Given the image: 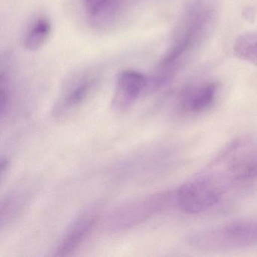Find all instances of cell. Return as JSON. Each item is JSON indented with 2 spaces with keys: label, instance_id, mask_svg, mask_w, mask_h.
Listing matches in <instances>:
<instances>
[{
  "label": "cell",
  "instance_id": "1",
  "mask_svg": "<svg viewBox=\"0 0 257 257\" xmlns=\"http://www.w3.org/2000/svg\"><path fill=\"white\" fill-rule=\"evenodd\" d=\"M189 244L210 252L236 250L257 245V219L234 221L197 232Z\"/></svg>",
  "mask_w": 257,
  "mask_h": 257
},
{
  "label": "cell",
  "instance_id": "2",
  "mask_svg": "<svg viewBox=\"0 0 257 257\" xmlns=\"http://www.w3.org/2000/svg\"><path fill=\"white\" fill-rule=\"evenodd\" d=\"M175 198L180 210L190 214L207 211L222 199L196 176L180 186Z\"/></svg>",
  "mask_w": 257,
  "mask_h": 257
},
{
  "label": "cell",
  "instance_id": "3",
  "mask_svg": "<svg viewBox=\"0 0 257 257\" xmlns=\"http://www.w3.org/2000/svg\"><path fill=\"white\" fill-rule=\"evenodd\" d=\"M217 91L216 82H206L188 87L180 94V109L185 113H201L213 105Z\"/></svg>",
  "mask_w": 257,
  "mask_h": 257
},
{
  "label": "cell",
  "instance_id": "4",
  "mask_svg": "<svg viewBox=\"0 0 257 257\" xmlns=\"http://www.w3.org/2000/svg\"><path fill=\"white\" fill-rule=\"evenodd\" d=\"M148 85V79L143 73L134 70H124L118 78L114 105L119 109L128 107L143 94Z\"/></svg>",
  "mask_w": 257,
  "mask_h": 257
},
{
  "label": "cell",
  "instance_id": "5",
  "mask_svg": "<svg viewBox=\"0 0 257 257\" xmlns=\"http://www.w3.org/2000/svg\"><path fill=\"white\" fill-rule=\"evenodd\" d=\"M127 0H82L84 11L91 23L109 25L120 16Z\"/></svg>",
  "mask_w": 257,
  "mask_h": 257
},
{
  "label": "cell",
  "instance_id": "6",
  "mask_svg": "<svg viewBox=\"0 0 257 257\" xmlns=\"http://www.w3.org/2000/svg\"><path fill=\"white\" fill-rule=\"evenodd\" d=\"M97 220V216L88 213L81 217L73 225L58 248L57 255L65 256L74 252L82 244L92 230Z\"/></svg>",
  "mask_w": 257,
  "mask_h": 257
},
{
  "label": "cell",
  "instance_id": "7",
  "mask_svg": "<svg viewBox=\"0 0 257 257\" xmlns=\"http://www.w3.org/2000/svg\"><path fill=\"white\" fill-rule=\"evenodd\" d=\"M52 24L46 16L36 19L30 27L25 38V47L31 52L41 49L52 34Z\"/></svg>",
  "mask_w": 257,
  "mask_h": 257
},
{
  "label": "cell",
  "instance_id": "8",
  "mask_svg": "<svg viewBox=\"0 0 257 257\" xmlns=\"http://www.w3.org/2000/svg\"><path fill=\"white\" fill-rule=\"evenodd\" d=\"M233 50L237 58L257 67V31L245 33L237 37Z\"/></svg>",
  "mask_w": 257,
  "mask_h": 257
},
{
  "label": "cell",
  "instance_id": "9",
  "mask_svg": "<svg viewBox=\"0 0 257 257\" xmlns=\"http://www.w3.org/2000/svg\"><path fill=\"white\" fill-rule=\"evenodd\" d=\"M95 80L86 78L74 85L66 94L63 100V107L71 109L82 103L87 98L94 87Z\"/></svg>",
  "mask_w": 257,
  "mask_h": 257
}]
</instances>
